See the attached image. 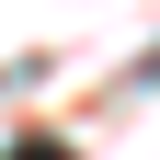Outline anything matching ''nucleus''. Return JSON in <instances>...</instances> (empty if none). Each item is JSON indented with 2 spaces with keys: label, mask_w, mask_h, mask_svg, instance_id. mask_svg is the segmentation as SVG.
Masks as SVG:
<instances>
[{
  "label": "nucleus",
  "mask_w": 160,
  "mask_h": 160,
  "mask_svg": "<svg viewBox=\"0 0 160 160\" xmlns=\"http://www.w3.org/2000/svg\"><path fill=\"white\" fill-rule=\"evenodd\" d=\"M0 160H69V137H12Z\"/></svg>",
  "instance_id": "nucleus-1"
},
{
  "label": "nucleus",
  "mask_w": 160,
  "mask_h": 160,
  "mask_svg": "<svg viewBox=\"0 0 160 160\" xmlns=\"http://www.w3.org/2000/svg\"><path fill=\"white\" fill-rule=\"evenodd\" d=\"M137 80H160V46H149V57H137Z\"/></svg>",
  "instance_id": "nucleus-2"
}]
</instances>
